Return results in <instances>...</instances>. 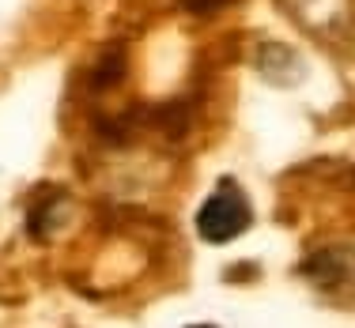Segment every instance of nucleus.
<instances>
[{
  "instance_id": "obj_1",
  "label": "nucleus",
  "mask_w": 355,
  "mask_h": 328,
  "mask_svg": "<svg viewBox=\"0 0 355 328\" xmlns=\"http://www.w3.org/2000/svg\"><path fill=\"white\" fill-rule=\"evenodd\" d=\"M253 223V208H250V197L239 181L223 178L216 185V192L200 204L197 212V234L212 246H223V242L246 234Z\"/></svg>"
},
{
  "instance_id": "obj_2",
  "label": "nucleus",
  "mask_w": 355,
  "mask_h": 328,
  "mask_svg": "<svg viewBox=\"0 0 355 328\" xmlns=\"http://www.w3.org/2000/svg\"><path fill=\"white\" fill-rule=\"evenodd\" d=\"M178 4L193 15H216V12H223V8H231L234 0H178Z\"/></svg>"
},
{
  "instance_id": "obj_3",
  "label": "nucleus",
  "mask_w": 355,
  "mask_h": 328,
  "mask_svg": "<svg viewBox=\"0 0 355 328\" xmlns=\"http://www.w3.org/2000/svg\"><path fill=\"white\" fill-rule=\"evenodd\" d=\"M189 328H212V325H189Z\"/></svg>"
}]
</instances>
